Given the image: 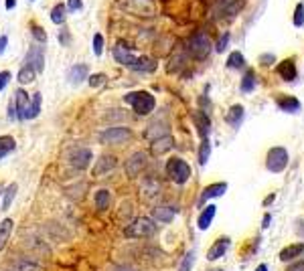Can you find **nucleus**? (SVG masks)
<instances>
[{
	"label": "nucleus",
	"mask_w": 304,
	"mask_h": 271,
	"mask_svg": "<svg viewBox=\"0 0 304 271\" xmlns=\"http://www.w3.org/2000/svg\"><path fill=\"white\" fill-rule=\"evenodd\" d=\"M15 229V221L13 219H5L3 223H0V251H3L11 239V233Z\"/></svg>",
	"instance_id": "nucleus-25"
},
{
	"label": "nucleus",
	"mask_w": 304,
	"mask_h": 271,
	"mask_svg": "<svg viewBox=\"0 0 304 271\" xmlns=\"http://www.w3.org/2000/svg\"><path fill=\"white\" fill-rule=\"evenodd\" d=\"M124 101L132 105V110L136 116H148L152 114V110L157 107V99L152 93H146V91H132V93H126L124 95Z\"/></svg>",
	"instance_id": "nucleus-1"
},
{
	"label": "nucleus",
	"mask_w": 304,
	"mask_h": 271,
	"mask_svg": "<svg viewBox=\"0 0 304 271\" xmlns=\"http://www.w3.org/2000/svg\"><path fill=\"white\" fill-rule=\"evenodd\" d=\"M229 245H231V239H229V237H219V239L211 245V249L207 251V259H209V261H217L219 257H223V255L227 253Z\"/></svg>",
	"instance_id": "nucleus-13"
},
{
	"label": "nucleus",
	"mask_w": 304,
	"mask_h": 271,
	"mask_svg": "<svg viewBox=\"0 0 304 271\" xmlns=\"http://www.w3.org/2000/svg\"><path fill=\"white\" fill-rule=\"evenodd\" d=\"M81 7H83L81 0H67V13H77L81 11Z\"/></svg>",
	"instance_id": "nucleus-44"
},
{
	"label": "nucleus",
	"mask_w": 304,
	"mask_h": 271,
	"mask_svg": "<svg viewBox=\"0 0 304 271\" xmlns=\"http://www.w3.org/2000/svg\"><path fill=\"white\" fill-rule=\"evenodd\" d=\"M276 71H278V75H280L286 83H292V81L296 79V63H294V59H284V61H280L278 67H276Z\"/></svg>",
	"instance_id": "nucleus-15"
},
{
	"label": "nucleus",
	"mask_w": 304,
	"mask_h": 271,
	"mask_svg": "<svg viewBox=\"0 0 304 271\" xmlns=\"http://www.w3.org/2000/svg\"><path fill=\"white\" fill-rule=\"evenodd\" d=\"M31 35H33V39L37 41V43H47V33H45V29L43 27H39V25H31Z\"/></svg>",
	"instance_id": "nucleus-38"
},
{
	"label": "nucleus",
	"mask_w": 304,
	"mask_h": 271,
	"mask_svg": "<svg viewBox=\"0 0 304 271\" xmlns=\"http://www.w3.org/2000/svg\"><path fill=\"white\" fill-rule=\"evenodd\" d=\"M225 67H227V69H233V71H237V69H243V67H245V57L241 55L239 51H233L231 55L227 57V63H225Z\"/></svg>",
	"instance_id": "nucleus-29"
},
{
	"label": "nucleus",
	"mask_w": 304,
	"mask_h": 271,
	"mask_svg": "<svg viewBox=\"0 0 304 271\" xmlns=\"http://www.w3.org/2000/svg\"><path fill=\"white\" fill-rule=\"evenodd\" d=\"M270 223H272V214H266V216H264V225H262V227L266 229V227H270Z\"/></svg>",
	"instance_id": "nucleus-48"
},
{
	"label": "nucleus",
	"mask_w": 304,
	"mask_h": 271,
	"mask_svg": "<svg viewBox=\"0 0 304 271\" xmlns=\"http://www.w3.org/2000/svg\"><path fill=\"white\" fill-rule=\"evenodd\" d=\"M302 253H304V245H302V243H294V245H288V247H284V249L280 251V261H284V263H290L292 259L300 257Z\"/></svg>",
	"instance_id": "nucleus-23"
},
{
	"label": "nucleus",
	"mask_w": 304,
	"mask_h": 271,
	"mask_svg": "<svg viewBox=\"0 0 304 271\" xmlns=\"http://www.w3.org/2000/svg\"><path fill=\"white\" fill-rule=\"evenodd\" d=\"M114 166H116V158L104 154V156H99V158L95 160L93 174H95V176H104V174H108L110 170H114Z\"/></svg>",
	"instance_id": "nucleus-14"
},
{
	"label": "nucleus",
	"mask_w": 304,
	"mask_h": 271,
	"mask_svg": "<svg viewBox=\"0 0 304 271\" xmlns=\"http://www.w3.org/2000/svg\"><path fill=\"white\" fill-rule=\"evenodd\" d=\"M253 89H256V73L245 71L243 79H241V93H251Z\"/></svg>",
	"instance_id": "nucleus-31"
},
{
	"label": "nucleus",
	"mask_w": 304,
	"mask_h": 271,
	"mask_svg": "<svg viewBox=\"0 0 304 271\" xmlns=\"http://www.w3.org/2000/svg\"><path fill=\"white\" fill-rule=\"evenodd\" d=\"M195 259H197V253H195V251H189V253L183 257L179 271H191V269H193V263H195Z\"/></svg>",
	"instance_id": "nucleus-37"
},
{
	"label": "nucleus",
	"mask_w": 304,
	"mask_h": 271,
	"mask_svg": "<svg viewBox=\"0 0 304 271\" xmlns=\"http://www.w3.org/2000/svg\"><path fill=\"white\" fill-rule=\"evenodd\" d=\"M91 150L87 148H79V150H73L69 154V164L75 168V170H83L89 166V162H91Z\"/></svg>",
	"instance_id": "nucleus-9"
},
{
	"label": "nucleus",
	"mask_w": 304,
	"mask_h": 271,
	"mask_svg": "<svg viewBox=\"0 0 304 271\" xmlns=\"http://www.w3.org/2000/svg\"><path fill=\"white\" fill-rule=\"evenodd\" d=\"M87 83H89V87H93V89H101V87H106L108 77H106L104 73H95V75H89V77H87Z\"/></svg>",
	"instance_id": "nucleus-34"
},
{
	"label": "nucleus",
	"mask_w": 304,
	"mask_h": 271,
	"mask_svg": "<svg viewBox=\"0 0 304 271\" xmlns=\"http://www.w3.org/2000/svg\"><path fill=\"white\" fill-rule=\"evenodd\" d=\"M87 71H89V67L85 65V63H77V65H73L71 69H69V73H67V81L71 83V85H81L89 75H87Z\"/></svg>",
	"instance_id": "nucleus-16"
},
{
	"label": "nucleus",
	"mask_w": 304,
	"mask_h": 271,
	"mask_svg": "<svg viewBox=\"0 0 304 271\" xmlns=\"http://www.w3.org/2000/svg\"><path fill=\"white\" fill-rule=\"evenodd\" d=\"M243 118H245L243 105H231V107H229V112H227V124H229L233 130H239V126L243 124Z\"/></svg>",
	"instance_id": "nucleus-19"
},
{
	"label": "nucleus",
	"mask_w": 304,
	"mask_h": 271,
	"mask_svg": "<svg viewBox=\"0 0 304 271\" xmlns=\"http://www.w3.org/2000/svg\"><path fill=\"white\" fill-rule=\"evenodd\" d=\"M17 267H15V271H39V267L37 265H33V263H27V261H19V263H15Z\"/></svg>",
	"instance_id": "nucleus-41"
},
{
	"label": "nucleus",
	"mask_w": 304,
	"mask_h": 271,
	"mask_svg": "<svg viewBox=\"0 0 304 271\" xmlns=\"http://www.w3.org/2000/svg\"><path fill=\"white\" fill-rule=\"evenodd\" d=\"M215 212H217L215 204H207L205 208L201 210V214H199V219H197V227H199L201 231H207V229L211 227L213 219H215Z\"/></svg>",
	"instance_id": "nucleus-18"
},
{
	"label": "nucleus",
	"mask_w": 304,
	"mask_h": 271,
	"mask_svg": "<svg viewBox=\"0 0 304 271\" xmlns=\"http://www.w3.org/2000/svg\"><path fill=\"white\" fill-rule=\"evenodd\" d=\"M256 271H268V265H264V263H262L260 267H256Z\"/></svg>",
	"instance_id": "nucleus-52"
},
{
	"label": "nucleus",
	"mask_w": 304,
	"mask_h": 271,
	"mask_svg": "<svg viewBox=\"0 0 304 271\" xmlns=\"http://www.w3.org/2000/svg\"><path fill=\"white\" fill-rule=\"evenodd\" d=\"M65 15H67V7L65 5H55L53 11H51V21H53L55 25H63Z\"/></svg>",
	"instance_id": "nucleus-33"
},
{
	"label": "nucleus",
	"mask_w": 304,
	"mask_h": 271,
	"mask_svg": "<svg viewBox=\"0 0 304 271\" xmlns=\"http://www.w3.org/2000/svg\"><path fill=\"white\" fill-rule=\"evenodd\" d=\"M195 126H197V130H199V134H201V138H207L209 136V130H211V120H209V116L205 114V112H197L195 114Z\"/></svg>",
	"instance_id": "nucleus-21"
},
{
	"label": "nucleus",
	"mask_w": 304,
	"mask_h": 271,
	"mask_svg": "<svg viewBox=\"0 0 304 271\" xmlns=\"http://www.w3.org/2000/svg\"><path fill=\"white\" fill-rule=\"evenodd\" d=\"M15 5H17V0H7V9H9V11H13Z\"/></svg>",
	"instance_id": "nucleus-49"
},
{
	"label": "nucleus",
	"mask_w": 304,
	"mask_h": 271,
	"mask_svg": "<svg viewBox=\"0 0 304 271\" xmlns=\"http://www.w3.org/2000/svg\"><path fill=\"white\" fill-rule=\"evenodd\" d=\"M159 67L157 59H152V57H138V61L130 67L132 71H138V73H155Z\"/></svg>",
	"instance_id": "nucleus-20"
},
{
	"label": "nucleus",
	"mask_w": 304,
	"mask_h": 271,
	"mask_svg": "<svg viewBox=\"0 0 304 271\" xmlns=\"http://www.w3.org/2000/svg\"><path fill=\"white\" fill-rule=\"evenodd\" d=\"M229 39H231V35H229V33H223V35L219 37L217 45H215V51H217V53H223V51L227 49V45H229Z\"/></svg>",
	"instance_id": "nucleus-40"
},
{
	"label": "nucleus",
	"mask_w": 304,
	"mask_h": 271,
	"mask_svg": "<svg viewBox=\"0 0 304 271\" xmlns=\"http://www.w3.org/2000/svg\"><path fill=\"white\" fill-rule=\"evenodd\" d=\"M93 55L95 57H101V55H104V37H101L99 33L97 35H93Z\"/></svg>",
	"instance_id": "nucleus-39"
},
{
	"label": "nucleus",
	"mask_w": 304,
	"mask_h": 271,
	"mask_svg": "<svg viewBox=\"0 0 304 271\" xmlns=\"http://www.w3.org/2000/svg\"><path fill=\"white\" fill-rule=\"evenodd\" d=\"M189 51H191V55L199 61L203 59H207V55L211 53V39L207 37V33H197L191 41H189Z\"/></svg>",
	"instance_id": "nucleus-5"
},
{
	"label": "nucleus",
	"mask_w": 304,
	"mask_h": 271,
	"mask_svg": "<svg viewBox=\"0 0 304 271\" xmlns=\"http://www.w3.org/2000/svg\"><path fill=\"white\" fill-rule=\"evenodd\" d=\"M167 174L171 176V180H173V182H177V184H185V182L191 178V166L187 164V162H185L183 158L175 156V158H171V160L167 162Z\"/></svg>",
	"instance_id": "nucleus-4"
},
{
	"label": "nucleus",
	"mask_w": 304,
	"mask_h": 271,
	"mask_svg": "<svg viewBox=\"0 0 304 271\" xmlns=\"http://www.w3.org/2000/svg\"><path fill=\"white\" fill-rule=\"evenodd\" d=\"M286 271H304V261H296L286 267Z\"/></svg>",
	"instance_id": "nucleus-45"
},
{
	"label": "nucleus",
	"mask_w": 304,
	"mask_h": 271,
	"mask_svg": "<svg viewBox=\"0 0 304 271\" xmlns=\"http://www.w3.org/2000/svg\"><path fill=\"white\" fill-rule=\"evenodd\" d=\"M114 59L120 63V65H126V67H132L136 61H138V55L126 45V41H118L116 47H114Z\"/></svg>",
	"instance_id": "nucleus-7"
},
{
	"label": "nucleus",
	"mask_w": 304,
	"mask_h": 271,
	"mask_svg": "<svg viewBox=\"0 0 304 271\" xmlns=\"http://www.w3.org/2000/svg\"><path fill=\"white\" fill-rule=\"evenodd\" d=\"M41 101H43V95H41V93H35V97L31 99V105H29V112H27L25 120H33V118L39 116V112H41Z\"/></svg>",
	"instance_id": "nucleus-32"
},
{
	"label": "nucleus",
	"mask_w": 304,
	"mask_h": 271,
	"mask_svg": "<svg viewBox=\"0 0 304 271\" xmlns=\"http://www.w3.org/2000/svg\"><path fill=\"white\" fill-rule=\"evenodd\" d=\"M142 168H146V152H136L130 156V160L126 162V174L130 178H136Z\"/></svg>",
	"instance_id": "nucleus-10"
},
{
	"label": "nucleus",
	"mask_w": 304,
	"mask_h": 271,
	"mask_svg": "<svg viewBox=\"0 0 304 271\" xmlns=\"http://www.w3.org/2000/svg\"><path fill=\"white\" fill-rule=\"evenodd\" d=\"M276 103L282 112L286 114H300V101L292 95H278L276 97Z\"/></svg>",
	"instance_id": "nucleus-17"
},
{
	"label": "nucleus",
	"mask_w": 304,
	"mask_h": 271,
	"mask_svg": "<svg viewBox=\"0 0 304 271\" xmlns=\"http://www.w3.org/2000/svg\"><path fill=\"white\" fill-rule=\"evenodd\" d=\"M13 101L17 105V120H25L27 112H29V105H31V97L25 89H17L13 95Z\"/></svg>",
	"instance_id": "nucleus-11"
},
{
	"label": "nucleus",
	"mask_w": 304,
	"mask_h": 271,
	"mask_svg": "<svg viewBox=\"0 0 304 271\" xmlns=\"http://www.w3.org/2000/svg\"><path fill=\"white\" fill-rule=\"evenodd\" d=\"M260 65H264V67H268V65H272L274 61H276V55H272V53H266V55H260Z\"/></svg>",
	"instance_id": "nucleus-43"
},
{
	"label": "nucleus",
	"mask_w": 304,
	"mask_h": 271,
	"mask_svg": "<svg viewBox=\"0 0 304 271\" xmlns=\"http://www.w3.org/2000/svg\"><path fill=\"white\" fill-rule=\"evenodd\" d=\"M173 138L167 134V136H161L159 140H152V146H150V150L155 152V154H165L167 150H171L173 148Z\"/></svg>",
	"instance_id": "nucleus-24"
},
{
	"label": "nucleus",
	"mask_w": 304,
	"mask_h": 271,
	"mask_svg": "<svg viewBox=\"0 0 304 271\" xmlns=\"http://www.w3.org/2000/svg\"><path fill=\"white\" fill-rule=\"evenodd\" d=\"M112 204V194L108 190H97L95 194V208L101 212V210H108Z\"/></svg>",
	"instance_id": "nucleus-28"
},
{
	"label": "nucleus",
	"mask_w": 304,
	"mask_h": 271,
	"mask_svg": "<svg viewBox=\"0 0 304 271\" xmlns=\"http://www.w3.org/2000/svg\"><path fill=\"white\" fill-rule=\"evenodd\" d=\"M209 156H211V142H209V138H201V146H199V164L205 166L207 160H209Z\"/></svg>",
	"instance_id": "nucleus-30"
},
{
	"label": "nucleus",
	"mask_w": 304,
	"mask_h": 271,
	"mask_svg": "<svg viewBox=\"0 0 304 271\" xmlns=\"http://www.w3.org/2000/svg\"><path fill=\"white\" fill-rule=\"evenodd\" d=\"M225 192H227V182H215V184L207 186L205 190L201 192V196H199V200H197V206H199V208L205 206L211 198H219V196H223Z\"/></svg>",
	"instance_id": "nucleus-8"
},
{
	"label": "nucleus",
	"mask_w": 304,
	"mask_h": 271,
	"mask_svg": "<svg viewBox=\"0 0 304 271\" xmlns=\"http://www.w3.org/2000/svg\"><path fill=\"white\" fill-rule=\"evenodd\" d=\"M152 216H155V221L159 223H171L175 216H177V208H171V206H157L152 210Z\"/></svg>",
	"instance_id": "nucleus-22"
},
{
	"label": "nucleus",
	"mask_w": 304,
	"mask_h": 271,
	"mask_svg": "<svg viewBox=\"0 0 304 271\" xmlns=\"http://www.w3.org/2000/svg\"><path fill=\"white\" fill-rule=\"evenodd\" d=\"M130 138H132V132L128 128H110L99 136V142L104 146H116V144L128 142Z\"/></svg>",
	"instance_id": "nucleus-6"
},
{
	"label": "nucleus",
	"mask_w": 304,
	"mask_h": 271,
	"mask_svg": "<svg viewBox=\"0 0 304 271\" xmlns=\"http://www.w3.org/2000/svg\"><path fill=\"white\" fill-rule=\"evenodd\" d=\"M274 198H276V194H270V196H268V198H266V200H264V204H266V206H270V204H272V200H274Z\"/></svg>",
	"instance_id": "nucleus-50"
},
{
	"label": "nucleus",
	"mask_w": 304,
	"mask_h": 271,
	"mask_svg": "<svg viewBox=\"0 0 304 271\" xmlns=\"http://www.w3.org/2000/svg\"><path fill=\"white\" fill-rule=\"evenodd\" d=\"M11 79H13L11 71H0V91H3V89L11 83Z\"/></svg>",
	"instance_id": "nucleus-42"
},
{
	"label": "nucleus",
	"mask_w": 304,
	"mask_h": 271,
	"mask_svg": "<svg viewBox=\"0 0 304 271\" xmlns=\"http://www.w3.org/2000/svg\"><path fill=\"white\" fill-rule=\"evenodd\" d=\"M292 23H294L296 29H302V25H304V5H302V3L296 5L294 15H292Z\"/></svg>",
	"instance_id": "nucleus-36"
},
{
	"label": "nucleus",
	"mask_w": 304,
	"mask_h": 271,
	"mask_svg": "<svg viewBox=\"0 0 304 271\" xmlns=\"http://www.w3.org/2000/svg\"><path fill=\"white\" fill-rule=\"evenodd\" d=\"M25 63H29L37 73H43V67H45V51H43V47H37V45L31 47Z\"/></svg>",
	"instance_id": "nucleus-12"
},
{
	"label": "nucleus",
	"mask_w": 304,
	"mask_h": 271,
	"mask_svg": "<svg viewBox=\"0 0 304 271\" xmlns=\"http://www.w3.org/2000/svg\"><path fill=\"white\" fill-rule=\"evenodd\" d=\"M15 196H17V184H11L5 192V198H3V210H9L15 202Z\"/></svg>",
	"instance_id": "nucleus-35"
},
{
	"label": "nucleus",
	"mask_w": 304,
	"mask_h": 271,
	"mask_svg": "<svg viewBox=\"0 0 304 271\" xmlns=\"http://www.w3.org/2000/svg\"><path fill=\"white\" fill-rule=\"evenodd\" d=\"M157 233V223L148 219V216H138L134 219L126 229H124V235L130 237V239H138V237H150Z\"/></svg>",
	"instance_id": "nucleus-2"
},
{
	"label": "nucleus",
	"mask_w": 304,
	"mask_h": 271,
	"mask_svg": "<svg viewBox=\"0 0 304 271\" xmlns=\"http://www.w3.org/2000/svg\"><path fill=\"white\" fill-rule=\"evenodd\" d=\"M7 47H9V37H7V35H3V37H0V55H5Z\"/></svg>",
	"instance_id": "nucleus-46"
},
{
	"label": "nucleus",
	"mask_w": 304,
	"mask_h": 271,
	"mask_svg": "<svg viewBox=\"0 0 304 271\" xmlns=\"http://www.w3.org/2000/svg\"><path fill=\"white\" fill-rule=\"evenodd\" d=\"M17 150V140L13 136H0V160Z\"/></svg>",
	"instance_id": "nucleus-26"
},
{
	"label": "nucleus",
	"mask_w": 304,
	"mask_h": 271,
	"mask_svg": "<svg viewBox=\"0 0 304 271\" xmlns=\"http://www.w3.org/2000/svg\"><path fill=\"white\" fill-rule=\"evenodd\" d=\"M3 190H5V188H3V184H0V196H3Z\"/></svg>",
	"instance_id": "nucleus-53"
},
{
	"label": "nucleus",
	"mask_w": 304,
	"mask_h": 271,
	"mask_svg": "<svg viewBox=\"0 0 304 271\" xmlns=\"http://www.w3.org/2000/svg\"><path fill=\"white\" fill-rule=\"evenodd\" d=\"M288 166V150L282 148V146H274L268 150V156H266V168L272 172V174H280L284 172Z\"/></svg>",
	"instance_id": "nucleus-3"
},
{
	"label": "nucleus",
	"mask_w": 304,
	"mask_h": 271,
	"mask_svg": "<svg viewBox=\"0 0 304 271\" xmlns=\"http://www.w3.org/2000/svg\"><path fill=\"white\" fill-rule=\"evenodd\" d=\"M37 79V71L29 65V63H25L23 67H21V71H19V83L21 85H29V83H33Z\"/></svg>",
	"instance_id": "nucleus-27"
},
{
	"label": "nucleus",
	"mask_w": 304,
	"mask_h": 271,
	"mask_svg": "<svg viewBox=\"0 0 304 271\" xmlns=\"http://www.w3.org/2000/svg\"><path fill=\"white\" fill-rule=\"evenodd\" d=\"M114 271H132V269H130V267H126V265H118Z\"/></svg>",
	"instance_id": "nucleus-51"
},
{
	"label": "nucleus",
	"mask_w": 304,
	"mask_h": 271,
	"mask_svg": "<svg viewBox=\"0 0 304 271\" xmlns=\"http://www.w3.org/2000/svg\"><path fill=\"white\" fill-rule=\"evenodd\" d=\"M59 43H61V45H71V41H69V33H67V31H65V33H63V31L59 33Z\"/></svg>",
	"instance_id": "nucleus-47"
}]
</instances>
